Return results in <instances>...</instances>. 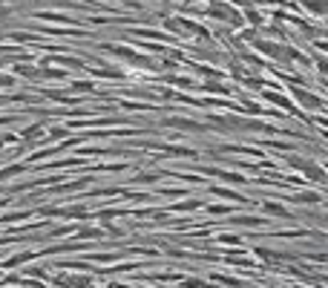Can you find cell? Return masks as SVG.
<instances>
[{"mask_svg": "<svg viewBox=\"0 0 328 288\" xmlns=\"http://www.w3.org/2000/svg\"><path fill=\"white\" fill-rule=\"evenodd\" d=\"M207 14H210V17H216V21L234 23V26H239V23H242L239 12H236V9H230L227 3H210V6H207Z\"/></svg>", "mask_w": 328, "mask_h": 288, "instance_id": "cell-1", "label": "cell"}, {"mask_svg": "<svg viewBox=\"0 0 328 288\" xmlns=\"http://www.w3.org/2000/svg\"><path fill=\"white\" fill-rule=\"evenodd\" d=\"M262 98L268 101V104H277L279 110H285V113H291V115H302L297 107H294L291 101H288V95L279 93V89H262Z\"/></svg>", "mask_w": 328, "mask_h": 288, "instance_id": "cell-2", "label": "cell"}, {"mask_svg": "<svg viewBox=\"0 0 328 288\" xmlns=\"http://www.w3.org/2000/svg\"><path fill=\"white\" fill-rule=\"evenodd\" d=\"M294 98H297L302 107H308V110H322V104H325L320 95L308 93V89H302V86H297V89H294Z\"/></svg>", "mask_w": 328, "mask_h": 288, "instance_id": "cell-3", "label": "cell"}, {"mask_svg": "<svg viewBox=\"0 0 328 288\" xmlns=\"http://www.w3.org/2000/svg\"><path fill=\"white\" fill-rule=\"evenodd\" d=\"M161 127H176V130H184V133H193V130H204L199 121L193 118H182V115H173V118H164Z\"/></svg>", "mask_w": 328, "mask_h": 288, "instance_id": "cell-4", "label": "cell"}, {"mask_svg": "<svg viewBox=\"0 0 328 288\" xmlns=\"http://www.w3.org/2000/svg\"><path fill=\"white\" fill-rule=\"evenodd\" d=\"M254 46L262 55L274 58V61H285V46H279V43H271V41H254Z\"/></svg>", "mask_w": 328, "mask_h": 288, "instance_id": "cell-5", "label": "cell"}, {"mask_svg": "<svg viewBox=\"0 0 328 288\" xmlns=\"http://www.w3.org/2000/svg\"><path fill=\"white\" fill-rule=\"evenodd\" d=\"M210 193L213 196H222V199H230V202H236V205H245V208H248V205H254L248 196H239L236 190H230V187H210Z\"/></svg>", "mask_w": 328, "mask_h": 288, "instance_id": "cell-6", "label": "cell"}, {"mask_svg": "<svg viewBox=\"0 0 328 288\" xmlns=\"http://www.w3.org/2000/svg\"><path fill=\"white\" fill-rule=\"evenodd\" d=\"M44 133H46L44 124H29V127H23V130H21V138L29 144V141H37V138H44Z\"/></svg>", "mask_w": 328, "mask_h": 288, "instance_id": "cell-7", "label": "cell"}, {"mask_svg": "<svg viewBox=\"0 0 328 288\" xmlns=\"http://www.w3.org/2000/svg\"><path fill=\"white\" fill-rule=\"evenodd\" d=\"M167 84H173V86H179V89H199V84L193 78H187V75H167Z\"/></svg>", "mask_w": 328, "mask_h": 288, "instance_id": "cell-8", "label": "cell"}, {"mask_svg": "<svg viewBox=\"0 0 328 288\" xmlns=\"http://www.w3.org/2000/svg\"><path fill=\"white\" fill-rule=\"evenodd\" d=\"M305 176H308L311 182H317V185H328V173L322 170L320 165H314V161L305 167Z\"/></svg>", "mask_w": 328, "mask_h": 288, "instance_id": "cell-9", "label": "cell"}, {"mask_svg": "<svg viewBox=\"0 0 328 288\" xmlns=\"http://www.w3.org/2000/svg\"><path fill=\"white\" fill-rule=\"evenodd\" d=\"M87 205H72V208H61V219H87Z\"/></svg>", "mask_w": 328, "mask_h": 288, "instance_id": "cell-10", "label": "cell"}, {"mask_svg": "<svg viewBox=\"0 0 328 288\" xmlns=\"http://www.w3.org/2000/svg\"><path fill=\"white\" fill-rule=\"evenodd\" d=\"M302 9H308L311 14L325 17V14H328V0H302Z\"/></svg>", "mask_w": 328, "mask_h": 288, "instance_id": "cell-11", "label": "cell"}, {"mask_svg": "<svg viewBox=\"0 0 328 288\" xmlns=\"http://www.w3.org/2000/svg\"><path fill=\"white\" fill-rule=\"evenodd\" d=\"M262 210L268 216H282V219H288V208H285V205H279V202H262Z\"/></svg>", "mask_w": 328, "mask_h": 288, "instance_id": "cell-12", "label": "cell"}, {"mask_svg": "<svg viewBox=\"0 0 328 288\" xmlns=\"http://www.w3.org/2000/svg\"><path fill=\"white\" fill-rule=\"evenodd\" d=\"M29 259H35V251H23V254H15V257H9L6 262L0 268H15V265H21V262H29Z\"/></svg>", "mask_w": 328, "mask_h": 288, "instance_id": "cell-13", "label": "cell"}, {"mask_svg": "<svg viewBox=\"0 0 328 288\" xmlns=\"http://www.w3.org/2000/svg\"><path fill=\"white\" fill-rule=\"evenodd\" d=\"M234 225H245V228H262L268 225V219H259V216H239V219H230Z\"/></svg>", "mask_w": 328, "mask_h": 288, "instance_id": "cell-14", "label": "cell"}, {"mask_svg": "<svg viewBox=\"0 0 328 288\" xmlns=\"http://www.w3.org/2000/svg\"><path fill=\"white\" fill-rule=\"evenodd\" d=\"M282 199L299 202V205H320V202H322V196H317V193H297V196H282Z\"/></svg>", "mask_w": 328, "mask_h": 288, "instance_id": "cell-15", "label": "cell"}, {"mask_svg": "<svg viewBox=\"0 0 328 288\" xmlns=\"http://www.w3.org/2000/svg\"><path fill=\"white\" fill-rule=\"evenodd\" d=\"M210 280L219 285H230V288H245V282L236 280V277H225V274H210Z\"/></svg>", "mask_w": 328, "mask_h": 288, "instance_id": "cell-16", "label": "cell"}, {"mask_svg": "<svg viewBox=\"0 0 328 288\" xmlns=\"http://www.w3.org/2000/svg\"><path fill=\"white\" fill-rule=\"evenodd\" d=\"M21 173H26V165H6V167H0V182L12 179V176H21Z\"/></svg>", "mask_w": 328, "mask_h": 288, "instance_id": "cell-17", "label": "cell"}, {"mask_svg": "<svg viewBox=\"0 0 328 288\" xmlns=\"http://www.w3.org/2000/svg\"><path fill=\"white\" fill-rule=\"evenodd\" d=\"M202 93H207V95H222V98H225L230 89H227V84H216V81H210V84H202Z\"/></svg>", "mask_w": 328, "mask_h": 288, "instance_id": "cell-18", "label": "cell"}, {"mask_svg": "<svg viewBox=\"0 0 328 288\" xmlns=\"http://www.w3.org/2000/svg\"><path fill=\"white\" fill-rule=\"evenodd\" d=\"M216 179H222V182H230V185H245V176H236V173H230V170H222V167H219V176Z\"/></svg>", "mask_w": 328, "mask_h": 288, "instance_id": "cell-19", "label": "cell"}, {"mask_svg": "<svg viewBox=\"0 0 328 288\" xmlns=\"http://www.w3.org/2000/svg\"><path fill=\"white\" fill-rule=\"evenodd\" d=\"M89 185V179H78V182H69V185H58V193H69V190H84Z\"/></svg>", "mask_w": 328, "mask_h": 288, "instance_id": "cell-20", "label": "cell"}, {"mask_svg": "<svg viewBox=\"0 0 328 288\" xmlns=\"http://www.w3.org/2000/svg\"><path fill=\"white\" fill-rule=\"evenodd\" d=\"M37 17H44V21H55V23H75L72 17H66V14H55V12H41Z\"/></svg>", "mask_w": 328, "mask_h": 288, "instance_id": "cell-21", "label": "cell"}, {"mask_svg": "<svg viewBox=\"0 0 328 288\" xmlns=\"http://www.w3.org/2000/svg\"><path fill=\"white\" fill-rule=\"evenodd\" d=\"M182 288H213V285L207 280H196L193 277V280H182Z\"/></svg>", "mask_w": 328, "mask_h": 288, "instance_id": "cell-22", "label": "cell"}, {"mask_svg": "<svg viewBox=\"0 0 328 288\" xmlns=\"http://www.w3.org/2000/svg\"><path fill=\"white\" fill-rule=\"evenodd\" d=\"M216 242H225V245H239L242 237H236V233H219Z\"/></svg>", "mask_w": 328, "mask_h": 288, "instance_id": "cell-23", "label": "cell"}, {"mask_svg": "<svg viewBox=\"0 0 328 288\" xmlns=\"http://www.w3.org/2000/svg\"><path fill=\"white\" fill-rule=\"evenodd\" d=\"M72 89H75V93H92L95 84H92V81H75Z\"/></svg>", "mask_w": 328, "mask_h": 288, "instance_id": "cell-24", "label": "cell"}, {"mask_svg": "<svg viewBox=\"0 0 328 288\" xmlns=\"http://www.w3.org/2000/svg\"><path fill=\"white\" fill-rule=\"evenodd\" d=\"M17 81H15V75H6V72H0V89H12Z\"/></svg>", "mask_w": 328, "mask_h": 288, "instance_id": "cell-25", "label": "cell"}, {"mask_svg": "<svg viewBox=\"0 0 328 288\" xmlns=\"http://www.w3.org/2000/svg\"><path fill=\"white\" fill-rule=\"evenodd\" d=\"M242 113H250V115H262V107H259L256 101H245V107H242Z\"/></svg>", "mask_w": 328, "mask_h": 288, "instance_id": "cell-26", "label": "cell"}, {"mask_svg": "<svg viewBox=\"0 0 328 288\" xmlns=\"http://www.w3.org/2000/svg\"><path fill=\"white\" fill-rule=\"evenodd\" d=\"M196 208H202V202H199V199H190V202H182V205H176L173 210H196Z\"/></svg>", "mask_w": 328, "mask_h": 288, "instance_id": "cell-27", "label": "cell"}, {"mask_svg": "<svg viewBox=\"0 0 328 288\" xmlns=\"http://www.w3.org/2000/svg\"><path fill=\"white\" fill-rule=\"evenodd\" d=\"M101 233H104V230H92V228H87V230H81V233H78V239H98Z\"/></svg>", "mask_w": 328, "mask_h": 288, "instance_id": "cell-28", "label": "cell"}, {"mask_svg": "<svg viewBox=\"0 0 328 288\" xmlns=\"http://www.w3.org/2000/svg\"><path fill=\"white\" fill-rule=\"evenodd\" d=\"M92 259H98V262H115V259H121V254H95Z\"/></svg>", "mask_w": 328, "mask_h": 288, "instance_id": "cell-29", "label": "cell"}, {"mask_svg": "<svg viewBox=\"0 0 328 288\" xmlns=\"http://www.w3.org/2000/svg\"><path fill=\"white\" fill-rule=\"evenodd\" d=\"M49 136L52 138H64V136H69V127H52Z\"/></svg>", "mask_w": 328, "mask_h": 288, "instance_id": "cell-30", "label": "cell"}, {"mask_svg": "<svg viewBox=\"0 0 328 288\" xmlns=\"http://www.w3.org/2000/svg\"><path fill=\"white\" fill-rule=\"evenodd\" d=\"M207 213H230L227 205H207Z\"/></svg>", "mask_w": 328, "mask_h": 288, "instance_id": "cell-31", "label": "cell"}, {"mask_svg": "<svg viewBox=\"0 0 328 288\" xmlns=\"http://www.w3.org/2000/svg\"><path fill=\"white\" fill-rule=\"evenodd\" d=\"M248 21L254 23V26H259V23H262V17L256 14V9H248Z\"/></svg>", "mask_w": 328, "mask_h": 288, "instance_id": "cell-32", "label": "cell"}, {"mask_svg": "<svg viewBox=\"0 0 328 288\" xmlns=\"http://www.w3.org/2000/svg\"><path fill=\"white\" fill-rule=\"evenodd\" d=\"M317 69H320L322 75L328 78V61H325V58H317Z\"/></svg>", "mask_w": 328, "mask_h": 288, "instance_id": "cell-33", "label": "cell"}, {"mask_svg": "<svg viewBox=\"0 0 328 288\" xmlns=\"http://www.w3.org/2000/svg\"><path fill=\"white\" fill-rule=\"evenodd\" d=\"M308 259H314V262H328V254H308Z\"/></svg>", "mask_w": 328, "mask_h": 288, "instance_id": "cell-34", "label": "cell"}, {"mask_svg": "<svg viewBox=\"0 0 328 288\" xmlns=\"http://www.w3.org/2000/svg\"><path fill=\"white\" fill-rule=\"evenodd\" d=\"M32 277H37V280H46V271H44V268H32Z\"/></svg>", "mask_w": 328, "mask_h": 288, "instance_id": "cell-35", "label": "cell"}, {"mask_svg": "<svg viewBox=\"0 0 328 288\" xmlns=\"http://www.w3.org/2000/svg\"><path fill=\"white\" fill-rule=\"evenodd\" d=\"M317 49H322V52H328V43H325V41H317Z\"/></svg>", "mask_w": 328, "mask_h": 288, "instance_id": "cell-36", "label": "cell"}, {"mask_svg": "<svg viewBox=\"0 0 328 288\" xmlns=\"http://www.w3.org/2000/svg\"><path fill=\"white\" fill-rule=\"evenodd\" d=\"M109 288H136V285H121V282H112Z\"/></svg>", "mask_w": 328, "mask_h": 288, "instance_id": "cell-37", "label": "cell"}, {"mask_svg": "<svg viewBox=\"0 0 328 288\" xmlns=\"http://www.w3.org/2000/svg\"><path fill=\"white\" fill-rule=\"evenodd\" d=\"M322 110H325V113H328V101H325V104H322Z\"/></svg>", "mask_w": 328, "mask_h": 288, "instance_id": "cell-38", "label": "cell"}, {"mask_svg": "<svg viewBox=\"0 0 328 288\" xmlns=\"http://www.w3.org/2000/svg\"><path fill=\"white\" fill-rule=\"evenodd\" d=\"M322 84H325V86H328V78H322Z\"/></svg>", "mask_w": 328, "mask_h": 288, "instance_id": "cell-39", "label": "cell"}, {"mask_svg": "<svg viewBox=\"0 0 328 288\" xmlns=\"http://www.w3.org/2000/svg\"><path fill=\"white\" fill-rule=\"evenodd\" d=\"M325 208H328V202H325Z\"/></svg>", "mask_w": 328, "mask_h": 288, "instance_id": "cell-40", "label": "cell"}, {"mask_svg": "<svg viewBox=\"0 0 328 288\" xmlns=\"http://www.w3.org/2000/svg\"><path fill=\"white\" fill-rule=\"evenodd\" d=\"M89 288H92V285H89Z\"/></svg>", "mask_w": 328, "mask_h": 288, "instance_id": "cell-41", "label": "cell"}]
</instances>
